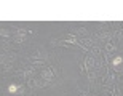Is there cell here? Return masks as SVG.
Segmentation results:
<instances>
[{
  "label": "cell",
  "mask_w": 123,
  "mask_h": 96,
  "mask_svg": "<svg viewBox=\"0 0 123 96\" xmlns=\"http://www.w3.org/2000/svg\"><path fill=\"white\" fill-rule=\"evenodd\" d=\"M56 69L53 67V66H50V67H43V70L40 72V75H42V78L45 80V82H48L50 83L53 78H55V75H56Z\"/></svg>",
  "instance_id": "6da1fadb"
},
{
  "label": "cell",
  "mask_w": 123,
  "mask_h": 96,
  "mask_svg": "<svg viewBox=\"0 0 123 96\" xmlns=\"http://www.w3.org/2000/svg\"><path fill=\"white\" fill-rule=\"evenodd\" d=\"M29 35H31L29 29H18L16 34H14V42H16V43H24V42L27 40Z\"/></svg>",
  "instance_id": "7a4b0ae2"
},
{
  "label": "cell",
  "mask_w": 123,
  "mask_h": 96,
  "mask_svg": "<svg viewBox=\"0 0 123 96\" xmlns=\"http://www.w3.org/2000/svg\"><path fill=\"white\" fill-rule=\"evenodd\" d=\"M83 64H85V67L88 69V72L93 69V66H94V58H93L91 55H88L86 58H85V61H83Z\"/></svg>",
  "instance_id": "3957f363"
},
{
  "label": "cell",
  "mask_w": 123,
  "mask_h": 96,
  "mask_svg": "<svg viewBox=\"0 0 123 96\" xmlns=\"http://www.w3.org/2000/svg\"><path fill=\"white\" fill-rule=\"evenodd\" d=\"M104 50H105V55H110L112 51H115V43L114 42H105Z\"/></svg>",
  "instance_id": "277c9868"
},
{
  "label": "cell",
  "mask_w": 123,
  "mask_h": 96,
  "mask_svg": "<svg viewBox=\"0 0 123 96\" xmlns=\"http://www.w3.org/2000/svg\"><path fill=\"white\" fill-rule=\"evenodd\" d=\"M122 63H123V58H122V56H115L114 61H112V66H114V69H117V66H120Z\"/></svg>",
  "instance_id": "5b68a950"
},
{
  "label": "cell",
  "mask_w": 123,
  "mask_h": 96,
  "mask_svg": "<svg viewBox=\"0 0 123 96\" xmlns=\"http://www.w3.org/2000/svg\"><path fill=\"white\" fill-rule=\"evenodd\" d=\"M16 91H19V87L18 85H14V83H11V85H8V93H16Z\"/></svg>",
  "instance_id": "8992f818"
},
{
  "label": "cell",
  "mask_w": 123,
  "mask_h": 96,
  "mask_svg": "<svg viewBox=\"0 0 123 96\" xmlns=\"http://www.w3.org/2000/svg\"><path fill=\"white\" fill-rule=\"evenodd\" d=\"M2 37H8V31H2Z\"/></svg>",
  "instance_id": "52a82bcc"
}]
</instances>
